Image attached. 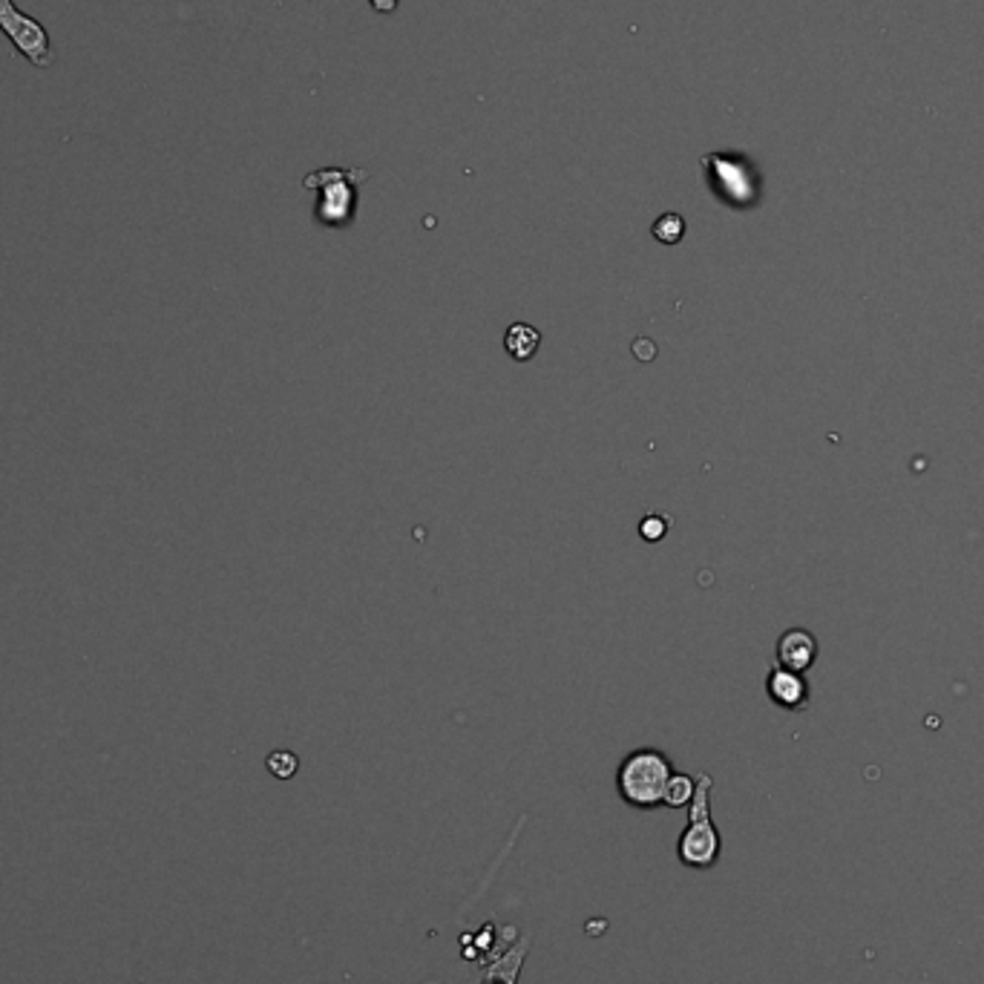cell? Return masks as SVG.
<instances>
[{
	"mask_svg": "<svg viewBox=\"0 0 984 984\" xmlns=\"http://www.w3.org/2000/svg\"><path fill=\"white\" fill-rule=\"evenodd\" d=\"M679 861L691 869H711L720 861V832L711 823V774L697 778L688 804V829L679 838Z\"/></svg>",
	"mask_w": 984,
	"mask_h": 984,
	"instance_id": "cell-2",
	"label": "cell"
},
{
	"mask_svg": "<svg viewBox=\"0 0 984 984\" xmlns=\"http://www.w3.org/2000/svg\"><path fill=\"white\" fill-rule=\"evenodd\" d=\"M818 660V639L806 628H792L778 639V665L795 674H806Z\"/></svg>",
	"mask_w": 984,
	"mask_h": 984,
	"instance_id": "cell-5",
	"label": "cell"
},
{
	"mask_svg": "<svg viewBox=\"0 0 984 984\" xmlns=\"http://www.w3.org/2000/svg\"><path fill=\"white\" fill-rule=\"evenodd\" d=\"M671 774L674 772H671L668 757L662 751L639 748L623 760L619 774H616V786H619L625 804L633 809H656L662 806Z\"/></svg>",
	"mask_w": 984,
	"mask_h": 984,
	"instance_id": "cell-1",
	"label": "cell"
},
{
	"mask_svg": "<svg viewBox=\"0 0 984 984\" xmlns=\"http://www.w3.org/2000/svg\"><path fill=\"white\" fill-rule=\"evenodd\" d=\"M706 165L716 167V176L725 179V185L720 188V197H725L734 205H748L755 199V179H751V174H748V167L743 162H732L728 156H709Z\"/></svg>",
	"mask_w": 984,
	"mask_h": 984,
	"instance_id": "cell-6",
	"label": "cell"
},
{
	"mask_svg": "<svg viewBox=\"0 0 984 984\" xmlns=\"http://www.w3.org/2000/svg\"><path fill=\"white\" fill-rule=\"evenodd\" d=\"M538 343H542V334H538L533 325L527 323H515L507 329V337H505V346L515 360H530V357L536 355Z\"/></svg>",
	"mask_w": 984,
	"mask_h": 984,
	"instance_id": "cell-7",
	"label": "cell"
},
{
	"mask_svg": "<svg viewBox=\"0 0 984 984\" xmlns=\"http://www.w3.org/2000/svg\"><path fill=\"white\" fill-rule=\"evenodd\" d=\"M265 766H269V772L274 774V778L288 780V778H294V774H297L299 760L292 755V751H271L269 760H265Z\"/></svg>",
	"mask_w": 984,
	"mask_h": 984,
	"instance_id": "cell-10",
	"label": "cell"
},
{
	"mask_svg": "<svg viewBox=\"0 0 984 984\" xmlns=\"http://www.w3.org/2000/svg\"><path fill=\"white\" fill-rule=\"evenodd\" d=\"M693 789H697V778H691V774H671L662 804L671 806V809H683V806L691 804Z\"/></svg>",
	"mask_w": 984,
	"mask_h": 984,
	"instance_id": "cell-8",
	"label": "cell"
},
{
	"mask_svg": "<svg viewBox=\"0 0 984 984\" xmlns=\"http://www.w3.org/2000/svg\"><path fill=\"white\" fill-rule=\"evenodd\" d=\"M766 691H769L772 702L780 706V709L786 711L809 709V683H806L804 674H795V671H786L778 665V668L769 671Z\"/></svg>",
	"mask_w": 984,
	"mask_h": 984,
	"instance_id": "cell-4",
	"label": "cell"
},
{
	"mask_svg": "<svg viewBox=\"0 0 984 984\" xmlns=\"http://www.w3.org/2000/svg\"><path fill=\"white\" fill-rule=\"evenodd\" d=\"M0 32L12 40V47L38 70H49L56 63V49L49 40L47 26L32 15L21 12L15 0H0Z\"/></svg>",
	"mask_w": 984,
	"mask_h": 984,
	"instance_id": "cell-3",
	"label": "cell"
},
{
	"mask_svg": "<svg viewBox=\"0 0 984 984\" xmlns=\"http://www.w3.org/2000/svg\"><path fill=\"white\" fill-rule=\"evenodd\" d=\"M371 7L378 9V12H383V15H389V12H394V7H398V0H371Z\"/></svg>",
	"mask_w": 984,
	"mask_h": 984,
	"instance_id": "cell-12",
	"label": "cell"
},
{
	"mask_svg": "<svg viewBox=\"0 0 984 984\" xmlns=\"http://www.w3.org/2000/svg\"><path fill=\"white\" fill-rule=\"evenodd\" d=\"M651 230H654V237L660 239V242L674 245L683 239V234H686V222H683V216H677V213H665V216H660V220L654 222V228Z\"/></svg>",
	"mask_w": 984,
	"mask_h": 984,
	"instance_id": "cell-9",
	"label": "cell"
},
{
	"mask_svg": "<svg viewBox=\"0 0 984 984\" xmlns=\"http://www.w3.org/2000/svg\"><path fill=\"white\" fill-rule=\"evenodd\" d=\"M639 533H642L645 542H660V538L668 533V521L662 519V515H654V512H651V515H648V519L639 524Z\"/></svg>",
	"mask_w": 984,
	"mask_h": 984,
	"instance_id": "cell-11",
	"label": "cell"
}]
</instances>
